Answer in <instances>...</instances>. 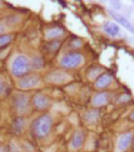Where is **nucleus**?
<instances>
[{
    "instance_id": "1",
    "label": "nucleus",
    "mask_w": 134,
    "mask_h": 152,
    "mask_svg": "<svg viewBox=\"0 0 134 152\" xmlns=\"http://www.w3.org/2000/svg\"><path fill=\"white\" fill-rule=\"evenodd\" d=\"M30 67V62L29 59L24 55H19L16 57L14 61L11 65V72L12 74L16 77H20V76L25 75L29 72Z\"/></svg>"
},
{
    "instance_id": "2",
    "label": "nucleus",
    "mask_w": 134,
    "mask_h": 152,
    "mask_svg": "<svg viewBox=\"0 0 134 152\" xmlns=\"http://www.w3.org/2000/svg\"><path fill=\"white\" fill-rule=\"evenodd\" d=\"M52 120L49 115H42L39 117L34 124V132L40 137H46L52 127Z\"/></svg>"
},
{
    "instance_id": "3",
    "label": "nucleus",
    "mask_w": 134,
    "mask_h": 152,
    "mask_svg": "<svg viewBox=\"0 0 134 152\" xmlns=\"http://www.w3.org/2000/svg\"><path fill=\"white\" fill-rule=\"evenodd\" d=\"M83 62V56L80 53H69L61 60V65L64 68H75Z\"/></svg>"
},
{
    "instance_id": "4",
    "label": "nucleus",
    "mask_w": 134,
    "mask_h": 152,
    "mask_svg": "<svg viewBox=\"0 0 134 152\" xmlns=\"http://www.w3.org/2000/svg\"><path fill=\"white\" fill-rule=\"evenodd\" d=\"M40 83V78L38 75H28L21 78L18 82V87L20 89H31L36 87Z\"/></svg>"
},
{
    "instance_id": "5",
    "label": "nucleus",
    "mask_w": 134,
    "mask_h": 152,
    "mask_svg": "<svg viewBox=\"0 0 134 152\" xmlns=\"http://www.w3.org/2000/svg\"><path fill=\"white\" fill-rule=\"evenodd\" d=\"M15 107L18 113H25L29 108V98L26 94H19L15 97Z\"/></svg>"
},
{
    "instance_id": "6",
    "label": "nucleus",
    "mask_w": 134,
    "mask_h": 152,
    "mask_svg": "<svg viewBox=\"0 0 134 152\" xmlns=\"http://www.w3.org/2000/svg\"><path fill=\"white\" fill-rule=\"evenodd\" d=\"M70 79V76L64 72L62 71H55L51 72L47 76V80L51 83H63Z\"/></svg>"
},
{
    "instance_id": "7",
    "label": "nucleus",
    "mask_w": 134,
    "mask_h": 152,
    "mask_svg": "<svg viewBox=\"0 0 134 152\" xmlns=\"http://www.w3.org/2000/svg\"><path fill=\"white\" fill-rule=\"evenodd\" d=\"M109 13H110L111 16L113 17V18L116 21H118V22L121 26H123L126 29H128L130 32H131V33L134 34V27L131 25V23L130 22V21L125 17H123L122 15H120V14H119V13H117L115 11H109Z\"/></svg>"
},
{
    "instance_id": "8",
    "label": "nucleus",
    "mask_w": 134,
    "mask_h": 152,
    "mask_svg": "<svg viewBox=\"0 0 134 152\" xmlns=\"http://www.w3.org/2000/svg\"><path fill=\"white\" fill-rule=\"evenodd\" d=\"M131 141H132V135L130 133H126L120 136L118 141V148L120 151H124L130 147V145L131 144Z\"/></svg>"
},
{
    "instance_id": "9",
    "label": "nucleus",
    "mask_w": 134,
    "mask_h": 152,
    "mask_svg": "<svg viewBox=\"0 0 134 152\" xmlns=\"http://www.w3.org/2000/svg\"><path fill=\"white\" fill-rule=\"evenodd\" d=\"M33 103L36 108L38 109H45V108L49 105V99L45 95H43L41 94H37L34 98H33Z\"/></svg>"
},
{
    "instance_id": "10",
    "label": "nucleus",
    "mask_w": 134,
    "mask_h": 152,
    "mask_svg": "<svg viewBox=\"0 0 134 152\" xmlns=\"http://www.w3.org/2000/svg\"><path fill=\"white\" fill-rule=\"evenodd\" d=\"M84 139H85L84 132L82 131V130H77V131L74 133V135L72 138V141H71L72 148H80L83 145Z\"/></svg>"
},
{
    "instance_id": "11",
    "label": "nucleus",
    "mask_w": 134,
    "mask_h": 152,
    "mask_svg": "<svg viewBox=\"0 0 134 152\" xmlns=\"http://www.w3.org/2000/svg\"><path fill=\"white\" fill-rule=\"evenodd\" d=\"M111 82H112V76L108 73H105L100 76V77H98V79L96 82V86L97 88H104L107 87Z\"/></svg>"
},
{
    "instance_id": "12",
    "label": "nucleus",
    "mask_w": 134,
    "mask_h": 152,
    "mask_svg": "<svg viewBox=\"0 0 134 152\" xmlns=\"http://www.w3.org/2000/svg\"><path fill=\"white\" fill-rule=\"evenodd\" d=\"M103 29L107 32V33L112 37H115L119 34V27L113 23V22H107L103 26Z\"/></svg>"
},
{
    "instance_id": "13",
    "label": "nucleus",
    "mask_w": 134,
    "mask_h": 152,
    "mask_svg": "<svg viewBox=\"0 0 134 152\" xmlns=\"http://www.w3.org/2000/svg\"><path fill=\"white\" fill-rule=\"evenodd\" d=\"M108 94L107 93H101V94H98L94 97V100H93V104L95 105L100 106V105H104L108 102Z\"/></svg>"
},
{
    "instance_id": "14",
    "label": "nucleus",
    "mask_w": 134,
    "mask_h": 152,
    "mask_svg": "<svg viewBox=\"0 0 134 152\" xmlns=\"http://www.w3.org/2000/svg\"><path fill=\"white\" fill-rule=\"evenodd\" d=\"M63 35V30L60 28H52L47 30L46 32V37L48 39H54L58 38Z\"/></svg>"
},
{
    "instance_id": "15",
    "label": "nucleus",
    "mask_w": 134,
    "mask_h": 152,
    "mask_svg": "<svg viewBox=\"0 0 134 152\" xmlns=\"http://www.w3.org/2000/svg\"><path fill=\"white\" fill-rule=\"evenodd\" d=\"M98 118V112L96 110H92L89 111L86 115H85V119L88 122H95L96 121V119Z\"/></svg>"
},
{
    "instance_id": "16",
    "label": "nucleus",
    "mask_w": 134,
    "mask_h": 152,
    "mask_svg": "<svg viewBox=\"0 0 134 152\" xmlns=\"http://www.w3.org/2000/svg\"><path fill=\"white\" fill-rule=\"evenodd\" d=\"M11 39H12V37L10 35H1L0 36V48L8 44V43L11 41Z\"/></svg>"
},
{
    "instance_id": "17",
    "label": "nucleus",
    "mask_w": 134,
    "mask_h": 152,
    "mask_svg": "<svg viewBox=\"0 0 134 152\" xmlns=\"http://www.w3.org/2000/svg\"><path fill=\"white\" fill-rule=\"evenodd\" d=\"M5 89H6V83L4 81V79L0 76V94H3Z\"/></svg>"
},
{
    "instance_id": "18",
    "label": "nucleus",
    "mask_w": 134,
    "mask_h": 152,
    "mask_svg": "<svg viewBox=\"0 0 134 152\" xmlns=\"http://www.w3.org/2000/svg\"><path fill=\"white\" fill-rule=\"evenodd\" d=\"M110 6L112 7H114L115 9H119L121 7V3L119 1H111Z\"/></svg>"
},
{
    "instance_id": "19",
    "label": "nucleus",
    "mask_w": 134,
    "mask_h": 152,
    "mask_svg": "<svg viewBox=\"0 0 134 152\" xmlns=\"http://www.w3.org/2000/svg\"><path fill=\"white\" fill-rule=\"evenodd\" d=\"M3 31H4V26H3V24L0 23V34H1Z\"/></svg>"
},
{
    "instance_id": "20",
    "label": "nucleus",
    "mask_w": 134,
    "mask_h": 152,
    "mask_svg": "<svg viewBox=\"0 0 134 152\" xmlns=\"http://www.w3.org/2000/svg\"><path fill=\"white\" fill-rule=\"evenodd\" d=\"M130 119H132V120H134V111L130 114Z\"/></svg>"
},
{
    "instance_id": "21",
    "label": "nucleus",
    "mask_w": 134,
    "mask_h": 152,
    "mask_svg": "<svg viewBox=\"0 0 134 152\" xmlns=\"http://www.w3.org/2000/svg\"><path fill=\"white\" fill-rule=\"evenodd\" d=\"M0 152H7V150H6L4 148H1V147H0Z\"/></svg>"
}]
</instances>
